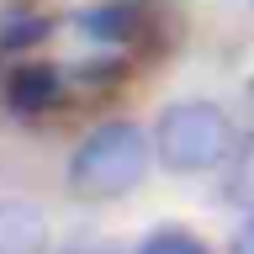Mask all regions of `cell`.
Returning <instances> with one entry per match:
<instances>
[{
    "mask_svg": "<svg viewBox=\"0 0 254 254\" xmlns=\"http://www.w3.org/2000/svg\"><path fill=\"white\" fill-rule=\"evenodd\" d=\"M154 159V138H143V127L132 122H101L90 138L69 154V175L64 186L74 201H117L148 175Z\"/></svg>",
    "mask_w": 254,
    "mask_h": 254,
    "instance_id": "obj_1",
    "label": "cell"
},
{
    "mask_svg": "<svg viewBox=\"0 0 254 254\" xmlns=\"http://www.w3.org/2000/svg\"><path fill=\"white\" fill-rule=\"evenodd\" d=\"M233 154V122L217 101H170L154 122V159L170 175L217 170Z\"/></svg>",
    "mask_w": 254,
    "mask_h": 254,
    "instance_id": "obj_2",
    "label": "cell"
},
{
    "mask_svg": "<svg viewBox=\"0 0 254 254\" xmlns=\"http://www.w3.org/2000/svg\"><path fill=\"white\" fill-rule=\"evenodd\" d=\"M0 254H48V217L32 201H0Z\"/></svg>",
    "mask_w": 254,
    "mask_h": 254,
    "instance_id": "obj_3",
    "label": "cell"
},
{
    "mask_svg": "<svg viewBox=\"0 0 254 254\" xmlns=\"http://www.w3.org/2000/svg\"><path fill=\"white\" fill-rule=\"evenodd\" d=\"M59 95H64V74L48 69V64H21V69H11V79H5V101H11L16 111H48Z\"/></svg>",
    "mask_w": 254,
    "mask_h": 254,
    "instance_id": "obj_4",
    "label": "cell"
},
{
    "mask_svg": "<svg viewBox=\"0 0 254 254\" xmlns=\"http://www.w3.org/2000/svg\"><path fill=\"white\" fill-rule=\"evenodd\" d=\"M79 27H85V32H95L101 43H127V37H132V27H138V16L127 11V5H117V0H111L106 11L79 16Z\"/></svg>",
    "mask_w": 254,
    "mask_h": 254,
    "instance_id": "obj_5",
    "label": "cell"
},
{
    "mask_svg": "<svg viewBox=\"0 0 254 254\" xmlns=\"http://www.w3.org/2000/svg\"><path fill=\"white\" fill-rule=\"evenodd\" d=\"M228 196H233L244 212H254V138H244L233 148V164H228Z\"/></svg>",
    "mask_w": 254,
    "mask_h": 254,
    "instance_id": "obj_6",
    "label": "cell"
},
{
    "mask_svg": "<svg viewBox=\"0 0 254 254\" xmlns=\"http://www.w3.org/2000/svg\"><path fill=\"white\" fill-rule=\"evenodd\" d=\"M138 254H206V244H201V238H190V233H180V228H164V233H148V238H143Z\"/></svg>",
    "mask_w": 254,
    "mask_h": 254,
    "instance_id": "obj_7",
    "label": "cell"
},
{
    "mask_svg": "<svg viewBox=\"0 0 254 254\" xmlns=\"http://www.w3.org/2000/svg\"><path fill=\"white\" fill-rule=\"evenodd\" d=\"M228 254H254V217L233 233V249H228Z\"/></svg>",
    "mask_w": 254,
    "mask_h": 254,
    "instance_id": "obj_8",
    "label": "cell"
},
{
    "mask_svg": "<svg viewBox=\"0 0 254 254\" xmlns=\"http://www.w3.org/2000/svg\"><path fill=\"white\" fill-rule=\"evenodd\" d=\"M64 254H111V249H106V244H69Z\"/></svg>",
    "mask_w": 254,
    "mask_h": 254,
    "instance_id": "obj_9",
    "label": "cell"
},
{
    "mask_svg": "<svg viewBox=\"0 0 254 254\" xmlns=\"http://www.w3.org/2000/svg\"><path fill=\"white\" fill-rule=\"evenodd\" d=\"M249 95H254V79H249Z\"/></svg>",
    "mask_w": 254,
    "mask_h": 254,
    "instance_id": "obj_10",
    "label": "cell"
}]
</instances>
